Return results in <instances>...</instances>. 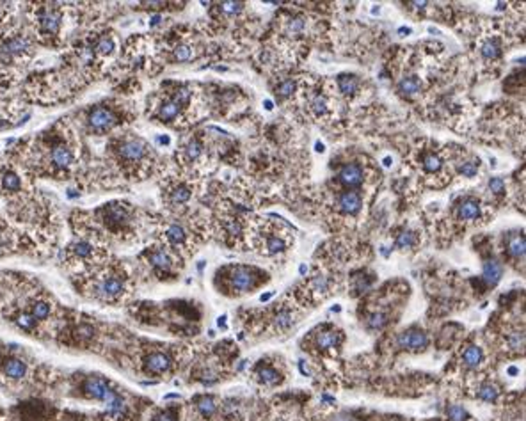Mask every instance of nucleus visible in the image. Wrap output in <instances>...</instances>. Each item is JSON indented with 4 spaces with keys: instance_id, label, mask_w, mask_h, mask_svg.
Instances as JSON below:
<instances>
[{
    "instance_id": "obj_1",
    "label": "nucleus",
    "mask_w": 526,
    "mask_h": 421,
    "mask_svg": "<svg viewBox=\"0 0 526 421\" xmlns=\"http://www.w3.org/2000/svg\"><path fill=\"white\" fill-rule=\"evenodd\" d=\"M84 393L85 396L95 398V400H100L105 404V402H109L114 396L116 391L109 386V382L102 375H89L84 381Z\"/></svg>"
},
{
    "instance_id": "obj_15",
    "label": "nucleus",
    "mask_w": 526,
    "mask_h": 421,
    "mask_svg": "<svg viewBox=\"0 0 526 421\" xmlns=\"http://www.w3.org/2000/svg\"><path fill=\"white\" fill-rule=\"evenodd\" d=\"M459 217L462 221H473V219H478L480 217V206L478 203L471 199H466L464 203H461L459 206Z\"/></svg>"
},
{
    "instance_id": "obj_11",
    "label": "nucleus",
    "mask_w": 526,
    "mask_h": 421,
    "mask_svg": "<svg viewBox=\"0 0 526 421\" xmlns=\"http://www.w3.org/2000/svg\"><path fill=\"white\" fill-rule=\"evenodd\" d=\"M338 206L343 214H357L361 208V196L356 191L343 192L338 199Z\"/></svg>"
},
{
    "instance_id": "obj_23",
    "label": "nucleus",
    "mask_w": 526,
    "mask_h": 421,
    "mask_svg": "<svg viewBox=\"0 0 526 421\" xmlns=\"http://www.w3.org/2000/svg\"><path fill=\"white\" fill-rule=\"evenodd\" d=\"M339 341H341L339 334L333 333V331L318 334V346H320V348H333V346H336Z\"/></svg>"
},
{
    "instance_id": "obj_31",
    "label": "nucleus",
    "mask_w": 526,
    "mask_h": 421,
    "mask_svg": "<svg viewBox=\"0 0 526 421\" xmlns=\"http://www.w3.org/2000/svg\"><path fill=\"white\" fill-rule=\"evenodd\" d=\"M32 316H34V320L36 322H39V320H44V318H48V315H50V306H48L47 302H36L34 306H32V313H31Z\"/></svg>"
},
{
    "instance_id": "obj_26",
    "label": "nucleus",
    "mask_w": 526,
    "mask_h": 421,
    "mask_svg": "<svg viewBox=\"0 0 526 421\" xmlns=\"http://www.w3.org/2000/svg\"><path fill=\"white\" fill-rule=\"evenodd\" d=\"M293 325V316L288 311H281L276 316V329L278 331H286Z\"/></svg>"
},
{
    "instance_id": "obj_44",
    "label": "nucleus",
    "mask_w": 526,
    "mask_h": 421,
    "mask_svg": "<svg viewBox=\"0 0 526 421\" xmlns=\"http://www.w3.org/2000/svg\"><path fill=\"white\" fill-rule=\"evenodd\" d=\"M221 9L227 14H237L242 11V4L238 2H222L221 4Z\"/></svg>"
},
{
    "instance_id": "obj_29",
    "label": "nucleus",
    "mask_w": 526,
    "mask_h": 421,
    "mask_svg": "<svg viewBox=\"0 0 526 421\" xmlns=\"http://www.w3.org/2000/svg\"><path fill=\"white\" fill-rule=\"evenodd\" d=\"M95 54H100V55H109V54H112L114 52V41L110 39V38H102L98 41V43L95 44Z\"/></svg>"
},
{
    "instance_id": "obj_48",
    "label": "nucleus",
    "mask_w": 526,
    "mask_h": 421,
    "mask_svg": "<svg viewBox=\"0 0 526 421\" xmlns=\"http://www.w3.org/2000/svg\"><path fill=\"white\" fill-rule=\"evenodd\" d=\"M77 334L80 338H84V340H89V338L93 336V327L89 325V323H82V325H78Z\"/></svg>"
},
{
    "instance_id": "obj_2",
    "label": "nucleus",
    "mask_w": 526,
    "mask_h": 421,
    "mask_svg": "<svg viewBox=\"0 0 526 421\" xmlns=\"http://www.w3.org/2000/svg\"><path fill=\"white\" fill-rule=\"evenodd\" d=\"M230 283H231V290H235L237 293L247 292V290L255 288L258 277H256L255 270L247 267H235L231 270L230 275Z\"/></svg>"
},
{
    "instance_id": "obj_4",
    "label": "nucleus",
    "mask_w": 526,
    "mask_h": 421,
    "mask_svg": "<svg viewBox=\"0 0 526 421\" xmlns=\"http://www.w3.org/2000/svg\"><path fill=\"white\" fill-rule=\"evenodd\" d=\"M123 290H125V285H123L121 279L116 277V275H109V277L102 279V281H100L98 285L95 286L96 297H98V299H102V300H114V299H118V297L123 293Z\"/></svg>"
},
{
    "instance_id": "obj_38",
    "label": "nucleus",
    "mask_w": 526,
    "mask_h": 421,
    "mask_svg": "<svg viewBox=\"0 0 526 421\" xmlns=\"http://www.w3.org/2000/svg\"><path fill=\"white\" fill-rule=\"evenodd\" d=\"M466 411L462 407H459V405H451V407L448 409V418L450 421H464L466 418Z\"/></svg>"
},
{
    "instance_id": "obj_33",
    "label": "nucleus",
    "mask_w": 526,
    "mask_h": 421,
    "mask_svg": "<svg viewBox=\"0 0 526 421\" xmlns=\"http://www.w3.org/2000/svg\"><path fill=\"white\" fill-rule=\"evenodd\" d=\"M189 197H190V191L187 187H178V189H174L173 192H171V201L173 203H176V204H181V203H185V201H189Z\"/></svg>"
},
{
    "instance_id": "obj_35",
    "label": "nucleus",
    "mask_w": 526,
    "mask_h": 421,
    "mask_svg": "<svg viewBox=\"0 0 526 421\" xmlns=\"http://www.w3.org/2000/svg\"><path fill=\"white\" fill-rule=\"evenodd\" d=\"M423 167L427 171H430V173H436V171L441 169V160H439L436 155L428 153V155H425V158H423Z\"/></svg>"
},
{
    "instance_id": "obj_32",
    "label": "nucleus",
    "mask_w": 526,
    "mask_h": 421,
    "mask_svg": "<svg viewBox=\"0 0 526 421\" xmlns=\"http://www.w3.org/2000/svg\"><path fill=\"white\" fill-rule=\"evenodd\" d=\"M167 240L171 242V244H181V242L185 240V231L181 226H171L169 229H167Z\"/></svg>"
},
{
    "instance_id": "obj_17",
    "label": "nucleus",
    "mask_w": 526,
    "mask_h": 421,
    "mask_svg": "<svg viewBox=\"0 0 526 421\" xmlns=\"http://www.w3.org/2000/svg\"><path fill=\"white\" fill-rule=\"evenodd\" d=\"M338 85H339V89H341L343 95L349 96V95H354V92L357 91L359 82H357V78L352 77V75H341L338 78Z\"/></svg>"
},
{
    "instance_id": "obj_46",
    "label": "nucleus",
    "mask_w": 526,
    "mask_h": 421,
    "mask_svg": "<svg viewBox=\"0 0 526 421\" xmlns=\"http://www.w3.org/2000/svg\"><path fill=\"white\" fill-rule=\"evenodd\" d=\"M293 89H295V84H293L292 80H286L278 87V92H279V96H290L293 92Z\"/></svg>"
},
{
    "instance_id": "obj_8",
    "label": "nucleus",
    "mask_w": 526,
    "mask_h": 421,
    "mask_svg": "<svg viewBox=\"0 0 526 421\" xmlns=\"http://www.w3.org/2000/svg\"><path fill=\"white\" fill-rule=\"evenodd\" d=\"M116 123V115L107 107H95L89 112V125L95 130H107Z\"/></svg>"
},
{
    "instance_id": "obj_5",
    "label": "nucleus",
    "mask_w": 526,
    "mask_h": 421,
    "mask_svg": "<svg viewBox=\"0 0 526 421\" xmlns=\"http://www.w3.org/2000/svg\"><path fill=\"white\" fill-rule=\"evenodd\" d=\"M398 345H400V348L411 350V352H420V350H423L425 346L428 345V340L421 331L411 329V331H405L404 334H400Z\"/></svg>"
},
{
    "instance_id": "obj_9",
    "label": "nucleus",
    "mask_w": 526,
    "mask_h": 421,
    "mask_svg": "<svg viewBox=\"0 0 526 421\" xmlns=\"http://www.w3.org/2000/svg\"><path fill=\"white\" fill-rule=\"evenodd\" d=\"M169 368H171L169 356H166V354H162V352L150 354V356L146 357V361H144V370H146L148 373H153V375L164 373V371H167Z\"/></svg>"
},
{
    "instance_id": "obj_41",
    "label": "nucleus",
    "mask_w": 526,
    "mask_h": 421,
    "mask_svg": "<svg viewBox=\"0 0 526 421\" xmlns=\"http://www.w3.org/2000/svg\"><path fill=\"white\" fill-rule=\"evenodd\" d=\"M73 252L77 256H80V258H85V256L91 254V245L87 242H78V244L73 245Z\"/></svg>"
},
{
    "instance_id": "obj_24",
    "label": "nucleus",
    "mask_w": 526,
    "mask_h": 421,
    "mask_svg": "<svg viewBox=\"0 0 526 421\" xmlns=\"http://www.w3.org/2000/svg\"><path fill=\"white\" fill-rule=\"evenodd\" d=\"M420 91V80L416 77H407L400 82V92H404L405 96H414Z\"/></svg>"
},
{
    "instance_id": "obj_47",
    "label": "nucleus",
    "mask_w": 526,
    "mask_h": 421,
    "mask_svg": "<svg viewBox=\"0 0 526 421\" xmlns=\"http://www.w3.org/2000/svg\"><path fill=\"white\" fill-rule=\"evenodd\" d=\"M489 189H491V192H494V194H501L503 191H505V183H503L501 178H492V180L489 181Z\"/></svg>"
},
{
    "instance_id": "obj_13",
    "label": "nucleus",
    "mask_w": 526,
    "mask_h": 421,
    "mask_svg": "<svg viewBox=\"0 0 526 421\" xmlns=\"http://www.w3.org/2000/svg\"><path fill=\"white\" fill-rule=\"evenodd\" d=\"M501 274H503V267L501 263H498L496 260H489V262L484 263V281H486L489 286H494L496 283L499 281Z\"/></svg>"
},
{
    "instance_id": "obj_40",
    "label": "nucleus",
    "mask_w": 526,
    "mask_h": 421,
    "mask_svg": "<svg viewBox=\"0 0 526 421\" xmlns=\"http://www.w3.org/2000/svg\"><path fill=\"white\" fill-rule=\"evenodd\" d=\"M482 54H484V57H487V59H496L499 55V48L496 46L494 43L489 41V43H486L482 46Z\"/></svg>"
},
{
    "instance_id": "obj_37",
    "label": "nucleus",
    "mask_w": 526,
    "mask_h": 421,
    "mask_svg": "<svg viewBox=\"0 0 526 421\" xmlns=\"http://www.w3.org/2000/svg\"><path fill=\"white\" fill-rule=\"evenodd\" d=\"M173 55L178 62H185V61H190V59H192V50H190L189 46H185V44H180V46L174 48Z\"/></svg>"
},
{
    "instance_id": "obj_18",
    "label": "nucleus",
    "mask_w": 526,
    "mask_h": 421,
    "mask_svg": "<svg viewBox=\"0 0 526 421\" xmlns=\"http://www.w3.org/2000/svg\"><path fill=\"white\" fill-rule=\"evenodd\" d=\"M482 361V350L478 346H468L464 352V364L469 368H476Z\"/></svg>"
},
{
    "instance_id": "obj_16",
    "label": "nucleus",
    "mask_w": 526,
    "mask_h": 421,
    "mask_svg": "<svg viewBox=\"0 0 526 421\" xmlns=\"http://www.w3.org/2000/svg\"><path fill=\"white\" fill-rule=\"evenodd\" d=\"M180 110H181L180 103H176L174 100H169V102L162 103V107L158 109V118L162 119V121L169 123V121H173V119L178 118Z\"/></svg>"
},
{
    "instance_id": "obj_12",
    "label": "nucleus",
    "mask_w": 526,
    "mask_h": 421,
    "mask_svg": "<svg viewBox=\"0 0 526 421\" xmlns=\"http://www.w3.org/2000/svg\"><path fill=\"white\" fill-rule=\"evenodd\" d=\"M2 371L6 377L14 379V381H20V379L25 377L27 373V366L21 359H16V357H11V359H6L2 364Z\"/></svg>"
},
{
    "instance_id": "obj_20",
    "label": "nucleus",
    "mask_w": 526,
    "mask_h": 421,
    "mask_svg": "<svg viewBox=\"0 0 526 421\" xmlns=\"http://www.w3.org/2000/svg\"><path fill=\"white\" fill-rule=\"evenodd\" d=\"M258 377H260V381H262L263 384H267V386H276L281 379H279V373L274 370V368H270V366H262L258 370Z\"/></svg>"
},
{
    "instance_id": "obj_49",
    "label": "nucleus",
    "mask_w": 526,
    "mask_h": 421,
    "mask_svg": "<svg viewBox=\"0 0 526 421\" xmlns=\"http://www.w3.org/2000/svg\"><path fill=\"white\" fill-rule=\"evenodd\" d=\"M368 323H370L372 327H377V329H380V327L386 323V316H384V315H372L370 316V322H368Z\"/></svg>"
},
{
    "instance_id": "obj_34",
    "label": "nucleus",
    "mask_w": 526,
    "mask_h": 421,
    "mask_svg": "<svg viewBox=\"0 0 526 421\" xmlns=\"http://www.w3.org/2000/svg\"><path fill=\"white\" fill-rule=\"evenodd\" d=\"M16 323L21 327V329L32 331V329H34V325H36V320H34V316L29 315V313H20V315L16 316Z\"/></svg>"
},
{
    "instance_id": "obj_30",
    "label": "nucleus",
    "mask_w": 526,
    "mask_h": 421,
    "mask_svg": "<svg viewBox=\"0 0 526 421\" xmlns=\"http://www.w3.org/2000/svg\"><path fill=\"white\" fill-rule=\"evenodd\" d=\"M201 153H203V146H201V143L197 139H192L187 146H185V155H187L189 160L199 158Z\"/></svg>"
},
{
    "instance_id": "obj_7",
    "label": "nucleus",
    "mask_w": 526,
    "mask_h": 421,
    "mask_svg": "<svg viewBox=\"0 0 526 421\" xmlns=\"http://www.w3.org/2000/svg\"><path fill=\"white\" fill-rule=\"evenodd\" d=\"M61 20H62L61 11L54 9V7H47V9H44L43 13H41V16H39V29H41V32H44V34H50V36L57 34L59 29H61Z\"/></svg>"
},
{
    "instance_id": "obj_3",
    "label": "nucleus",
    "mask_w": 526,
    "mask_h": 421,
    "mask_svg": "<svg viewBox=\"0 0 526 421\" xmlns=\"http://www.w3.org/2000/svg\"><path fill=\"white\" fill-rule=\"evenodd\" d=\"M29 50H31V41L24 36H16V38L4 41L0 44V64H9L14 55L25 54Z\"/></svg>"
},
{
    "instance_id": "obj_45",
    "label": "nucleus",
    "mask_w": 526,
    "mask_h": 421,
    "mask_svg": "<svg viewBox=\"0 0 526 421\" xmlns=\"http://www.w3.org/2000/svg\"><path fill=\"white\" fill-rule=\"evenodd\" d=\"M311 286L315 288V292H318V293H326L327 292V281H326V277H320V275H316L315 279L311 281Z\"/></svg>"
},
{
    "instance_id": "obj_36",
    "label": "nucleus",
    "mask_w": 526,
    "mask_h": 421,
    "mask_svg": "<svg viewBox=\"0 0 526 421\" xmlns=\"http://www.w3.org/2000/svg\"><path fill=\"white\" fill-rule=\"evenodd\" d=\"M478 396L482 398V400H486V402H494L496 396H498V391H496L494 386H491V384H486V386L480 387Z\"/></svg>"
},
{
    "instance_id": "obj_28",
    "label": "nucleus",
    "mask_w": 526,
    "mask_h": 421,
    "mask_svg": "<svg viewBox=\"0 0 526 421\" xmlns=\"http://www.w3.org/2000/svg\"><path fill=\"white\" fill-rule=\"evenodd\" d=\"M265 249H267V254H276V252L285 251V249H286V244H285V240H283V238H279V237H270V238L267 240V245H265Z\"/></svg>"
},
{
    "instance_id": "obj_43",
    "label": "nucleus",
    "mask_w": 526,
    "mask_h": 421,
    "mask_svg": "<svg viewBox=\"0 0 526 421\" xmlns=\"http://www.w3.org/2000/svg\"><path fill=\"white\" fill-rule=\"evenodd\" d=\"M476 171H478V163H475V162H466V163H462V167H461V173L468 178L475 176Z\"/></svg>"
},
{
    "instance_id": "obj_14",
    "label": "nucleus",
    "mask_w": 526,
    "mask_h": 421,
    "mask_svg": "<svg viewBox=\"0 0 526 421\" xmlns=\"http://www.w3.org/2000/svg\"><path fill=\"white\" fill-rule=\"evenodd\" d=\"M52 162H54L59 169H66V167H70L73 162L72 151L66 146H55L54 150H52Z\"/></svg>"
},
{
    "instance_id": "obj_10",
    "label": "nucleus",
    "mask_w": 526,
    "mask_h": 421,
    "mask_svg": "<svg viewBox=\"0 0 526 421\" xmlns=\"http://www.w3.org/2000/svg\"><path fill=\"white\" fill-rule=\"evenodd\" d=\"M339 180L347 187H357L363 183V169L357 163H347L339 173Z\"/></svg>"
},
{
    "instance_id": "obj_22",
    "label": "nucleus",
    "mask_w": 526,
    "mask_h": 421,
    "mask_svg": "<svg viewBox=\"0 0 526 421\" xmlns=\"http://www.w3.org/2000/svg\"><path fill=\"white\" fill-rule=\"evenodd\" d=\"M107 219L116 222V224H121V222L128 221V212L123 206H119V204H112V206L109 208V212H107Z\"/></svg>"
},
{
    "instance_id": "obj_27",
    "label": "nucleus",
    "mask_w": 526,
    "mask_h": 421,
    "mask_svg": "<svg viewBox=\"0 0 526 421\" xmlns=\"http://www.w3.org/2000/svg\"><path fill=\"white\" fill-rule=\"evenodd\" d=\"M20 185H21L20 178H18L14 173H6L2 176V187L6 189V191L14 192V191H18V189H20Z\"/></svg>"
},
{
    "instance_id": "obj_19",
    "label": "nucleus",
    "mask_w": 526,
    "mask_h": 421,
    "mask_svg": "<svg viewBox=\"0 0 526 421\" xmlns=\"http://www.w3.org/2000/svg\"><path fill=\"white\" fill-rule=\"evenodd\" d=\"M197 409L204 418H210V416H214L217 405H215V400L212 396H199L197 398Z\"/></svg>"
},
{
    "instance_id": "obj_50",
    "label": "nucleus",
    "mask_w": 526,
    "mask_h": 421,
    "mask_svg": "<svg viewBox=\"0 0 526 421\" xmlns=\"http://www.w3.org/2000/svg\"><path fill=\"white\" fill-rule=\"evenodd\" d=\"M155 421H178V418L173 411H164L158 416H155Z\"/></svg>"
},
{
    "instance_id": "obj_42",
    "label": "nucleus",
    "mask_w": 526,
    "mask_h": 421,
    "mask_svg": "<svg viewBox=\"0 0 526 421\" xmlns=\"http://www.w3.org/2000/svg\"><path fill=\"white\" fill-rule=\"evenodd\" d=\"M413 242H414V238H413V233H409V231H405V233H402L400 237H398V240H397V245L400 249H409L413 245Z\"/></svg>"
},
{
    "instance_id": "obj_21",
    "label": "nucleus",
    "mask_w": 526,
    "mask_h": 421,
    "mask_svg": "<svg viewBox=\"0 0 526 421\" xmlns=\"http://www.w3.org/2000/svg\"><path fill=\"white\" fill-rule=\"evenodd\" d=\"M150 263L153 267L160 268V270H167L171 268V258L164 251H155L150 254Z\"/></svg>"
},
{
    "instance_id": "obj_6",
    "label": "nucleus",
    "mask_w": 526,
    "mask_h": 421,
    "mask_svg": "<svg viewBox=\"0 0 526 421\" xmlns=\"http://www.w3.org/2000/svg\"><path fill=\"white\" fill-rule=\"evenodd\" d=\"M118 151L119 155L123 156V160H126V162H137V160H141L144 156V153H146V144L141 139H128L119 144Z\"/></svg>"
},
{
    "instance_id": "obj_25",
    "label": "nucleus",
    "mask_w": 526,
    "mask_h": 421,
    "mask_svg": "<svg viewBox=\"0 0 526 421\" xmlns=\"http://www.w3.org/2000/svg\"><path fill=\"white\" fill-rule=\"evenodd\" d=\"M509 252L514 258H523L524 256V238L523 237H512L509 244Z\"/></svg>"
},
{
    "instance_id": "obj_39",
    "label": "nucleus",
    "mask_w": 526,
    "mask_h": 421,
    "mask_svg": "<svg viewBox=\"0 0 526 421\" xmlns=\"http://www.w3.org/2000/svg\"><path fill=\"white\" fill-rule=\"evenodd\" d=\"M311 107H313V110H315L318 115H324L327 112V102H326V98L324 96H316L315 100H313V103H311Z\"/></svg>"
}]
</instances>
